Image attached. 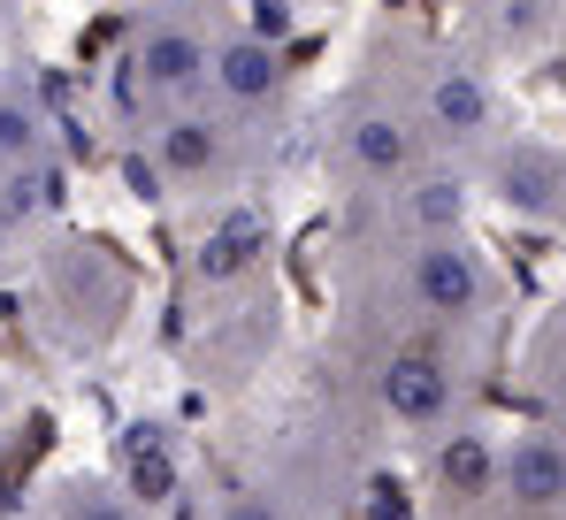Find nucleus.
<instances>
[{
	"label": "nucleus",
	"instance_id": "f257e3e1",
	"mask_svg": "<svg viewBox=\"0 0 566 520\" xmlns=\"http://www.w3.org/2000/svg\"><path fill=\"white\" fill-rule=\"evenodd\" d=\"M222 23H230V0H138L115 31L107 115L123 131H146L169 107L199 100L207 92V46Z\"/></svg>",
	"mask_w": 566,
	"mask_h": 520
},
{
	"label": "nucleus",
	"instance_id": "f03ea898",
	"mask_svg": "<svg viewBox=\"0 0 566 520\" xmlns=\"http://www.w3.org/2000/svg\"><path fill=\"white\" fill-rule=\"evenodd\" d=\"M23 306H31V337L62 360H93L115 345L123 314H130V260L107 238H77V230H46L31 260H23Z\"/></svg>",
	"mask_w": 566,
	"mask_h": 520
},
{
	"label": "nucleus",
	"instance_id": "7ed1b4c3",
	"mask_svg": "<svg viewBox=\"0 0 566 520\" xmlns=\"http://www.w3.org/2000/svg\"><path fill=\"white\" fill-rule=\"evenodd\" d=\"M376 77L421 123V138L444 154V162H474L490 138H505V100L490 85V70L474 54H452V46H421V39H382Z\"/></svg>",
	"mask_w": 566,
	"mask_h": 520
},
{
	"label": "nucleus",
	"instance_id": "20e7f679",
	"mask_svg": "<svg viewBox=\"0 0 566 520\" xmlns=\"http://www.w3.org/2000/svg\"><path fill=\"white\" fill-rule=\"evenodd\" d=\"M253 154H261V131L207 107V100H185L161 123L130 131V169L154 199H207L214 207L253 176Z\"/></svg>",
	"mask_w": 566,
	"mask_h": 520
},
{
	"label": "nucleus",
	"instance_id": "39448f33",
	"mask_svg": "<svg viewBox=\"0 0 566 520\" xmlns=\"http://www.w3.org/2000/svg\"><path fill=\"white\" fill-rule=\"evenodd\" d=\"M390 299L406 306V322L468 337L497 314V268L468 230L406 238V246H390Z\"/></svg>",
	"mask_w": 566,
	"mask_h": 520
},
{
	"label": "nucleus",
	"instance_id": "423d86ee",
	"mask_svg": "<svg viewBox=\"0 0 566 520\" xmlns=\"http://www.w3.org/2000/svg\"><path fill=\"white\" fill-rule=\"evenodd\" d=\"M322 162H329V176L360 199V191H390V184H406L413 169H429V162H437V146L421 138L413 107H406V100L368 70L360 85L337 100L329 138H322Z\"/></svg>",
	"mask_w": 566,
	"mask_h": 520
},
{
	"label": "nucleus",
	"instance_id": "0eeeda50",
	"mask_svg": "<svg viewBox=\"0 0 566 520\" xmlns=\"http://www.w3.org/2000/svg\"><path fill=\"white\" fill-rule=\"evenodd\" d=\"M368 391H376L390 429H406V436L452 429V422H460V360H452V337L413 322V330L368 367Z\"/></svg>",
	"mask_w": 566,
	"mask_h": 520
},
{
	"label": "nucleus",
	"instance_id": "6e6552de",
	"mask_svg": "<svg viewBox=\"0 0 566 520\" xmlns=\"http://www.w3.org/2000/svg\"><path fill=\"white\" fill-rule=\"evenodd\" d=\"M199 100L261 131L291 100V39H269V31H253V23L230 15L214 31V46H207V92Z\"/></svg>",
	"mask_w": 566,
	"mask_h": 520
},
{
	"label": "nucleus",
	"instance_id": "1a4fd4ad",
	"mask_svg": "<svg viewBox=\"0 0 566 520\" xmlns=\"http://www.w3.org/2000/svg\"><path fill=\"white\" fill-rule=\"evenodd\" d=\"M474 184L505 207V215H521V222H544V230H566V154L559 146H544V138H490L482 154L468 162Z\"/></svg>",
	"mask_w": 566,
	"mask_h": 520
},
{
	"label": "nucleus",
	"instance_id": "9d476101",
	"mask_svg": "<svg viewBox=\"0 0 566 520\" xmlns=\"http://www.w3.org/2000/svg\"><path fill=\"white\" fill-rule=\"evenodd\" d=\"M276 253V222L253 207V199H214L207 207V230L191 238V283H207V291H238V283H253L261 268Z\"/></svg>",
	"mask_w": 566,
	"mask_h": 520
},
{
	"label": "nucleus",
	"instance_id": "9b49d317",
	"mask_svg": "<svg viewBox=\"0 0 566 520\" xmlns=\"http://www.w3.org/2000/svg\"><path fill=\"white\" fill-rule=\"evenodd\" d=\"M497 513L566 520V429H513L497 444Z\"/></svg>",
	"mask_w": 566,
	"mask_h": 520
},
{
	"label": "nucleus",
	"instance_id": "f8f14e48",
	"mask_svg": "<svg viewBox=\"0 0 566 520\" xmlns=\"http://www.w3.org/2000/svg\"><path fill=\"white\" fill-rule=\"evenodd\" d=\"M39 162H62V115L39 92V77H23L8 62L0 70V176L39 169Z\"/></svg>",
	"mask_w": 566,
	"mask_h": 520
},
{
	"label": "nucleus",
	"instance_id": "ddd939ff",
	"mask_svg": "<svg viewBox=\"0 0 566 520\" xmlns=\"http://www.w3.org/2000/svg\"><path fill=\"white\" fill-rule=\"evenodd\" d=\"M429 490L444 498V513H497V444L468 422L437 429V459H429Z\"/></svg>",
	"mask_w": 566,
	"mask_h": 520
},
{
	"label": "nucleus",
	"instance_id": "4468645a",
	"mask_svg": "<svg viewBox=\"0 0 566 520\" xmlns=\"http://www.w3.org/2000/svg\"><path fill=\"white\" fill-rule=\"evenodd\" d=\"M107 475L146 506V513H161V506H177L185 498V451H177V436L169 422H130V429L115 436V459H107Z\"/></svg>",
	"mask_w": 566,
	"mask_h": 520
},
{
	"label": "nucleus",
	"instance_id": "2eb2a0df",
	"mask_svg": "<svg viewBox=\"0 0 566 520\" xmlns=\"http://www.w3.org/2000/svg\"><path fill=\"white\" fill-rule=\"evenodd\" d=\"M31 520H154L107 467H70L46 498H39V513Z\"/></svg>",
	"mask_w": 566,
	"mask_h": 520
},
{
	"label": "nucleus",
	"instance_id": "dca6fc26",
	"mask_svg": "<svg viewBox=\"0 0 566 520\" xmlns=\"http://www.w3.org/2000/svg\"><path fill=\"white\" fill-rule=\"evenodd\" d=\"M482 8V31L497 46H536L552 31V0H474Z\"/></svg>",
	"mask_w": 566,
	"mask_h": 520
},
{
	"label": "nucleus",
	"instance_id": "f3484780",
	"mask_svg": "<svg viewBox=\"0 0 566 520\" xmlns=\"http://www.w3.org/2000/svg\"><path fill=\"white\" fill-rule=\"evenodd\" d=\"M207 520H291V513H283L276 490H261V482H238V490H222V498L207 506Z\"/></svg>",
	"mask_w": 566,
	"mask_h": 520
},
{
	"label": "nucleus",
	"instance_id": "a211bd4d",
	"mask_svg": "<svg viewBox=\"0 0 566 520\" xmlns=\"http://www.w3.org/2000/svg\"><path fill=\"white\" fill-rule=\"evenodd\" d=\"M31 246H39V238H23V230L0 215V291H8V283H23V260H31Z\"/></svg>",
	"mask_w": 566,
	"mask_h": 520
},
{
	"label": "nucleus",
	"instance_id": "6ab92c4d",
	"mask_svg": "<svg viewBox=\"0 0 566 520\" xmlns=\"http://www.w3.org/2000/svg\"><path fill=\"white\" fill-rule=\"evenodd\" d=\"M23 429V391H15V375L0 367V451H8V436Z\"/></svg>",
	"mask_w": 566,
	"mask_h": 520
},
{
	"label": "nucleus",
	"instance_id": "aec40b11",
	"mask_svg": "<svg viewBox=\"0 0 566 520\" xmlns=\"http://www.w3.org/2000/svg\"><path fill=\"white\" fill-rule=\"evenodd\" d=\"M544 398H552V414H559V429H566V345L544 360Z\"/></svg>",
	"mask_w": 566,
	"mask_h": 520
},
{
	"label": "nucleus",
	"instance_id": "412c9836",
	"mask_svg": "<svg viewBox=\"0 0 566 520\" xmlns=\"http://www.w3.org/2000/svg\"><path fill=\"white\" fill-rule=\"evenodd\" d=\"M0 70H8V15H0Z\"/></svg>",
	"mask_w": 566,
	"mask_h": 520
},
{
	"label": "nucleus",
	"instance_id": "4be33fe9",
	"mask_svg": "<svg viewBox=\"0 0 566 520\" xmlns=\"http://www.w3.org/2000/svg\"><path fill=\"white\" fill-rule=\"evenodd\" d=\"M230 8H253V0H230Z\"/></svg>",
	"mask_w": 566,
	"mask_h": 520
}]
</instances>
